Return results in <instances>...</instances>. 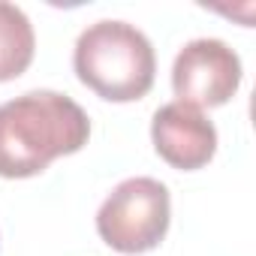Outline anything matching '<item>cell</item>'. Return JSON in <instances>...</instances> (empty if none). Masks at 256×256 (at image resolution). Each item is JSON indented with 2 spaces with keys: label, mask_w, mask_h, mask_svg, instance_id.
<instances>
[{
  "label": "cell",
  "mask_w": 256,
  "mask_h": 256,
  "mask_svg": "<svg viewBox=\"0 0 256 256\" xmlns=\"http://www.w3.org/2000/svg\"><path fill=\"white\" fill-rule=\"evenodd\" d=\"M84 108L58 90H28L0 106V178H30L88 145Z\"/></svg>",
  "instance_id": "1"
},
{
  "label": "cell",
  "mask_w": 256,
  "mask_h": 256,
  "mask_svg": "<svg viewBox=\"0 0 256 256\" xmlns=\"http://www.w3.org/2000/svg\"><path fill=\"white\" fill-rule=\"evenodd\" d=\"M82 84L108 102H133L154 88L157 54L151 40L126 22L102 18L82 30L72 52Z\"/></svg>",
  "instance_id": "2"
},
{
  "label": "cell",
  "mask_w": 256,
  "mask_h": 256,
  "mask_svg": "<svg viewBox=\"0 0 256 256\" xmlns=\"http://www.w3.org/2000/svg\"><path fill=\"white\" fill-rule=\"evenodd\" d=\"M172 220V199L166 184L157 178H126L120 181L96 211L100 238L118 253H148L154 250Z\"/></svg>",
  "instance_id": "3"
},
{
  "label": "cell",
  "mask_w": 256,
  "mask_h": 256,
  "mask_svg": "<svg viewBox=\"0 0 256 256\" xmlns=\"http://www.w3.org/2000/svg\"><path fill=\"white\" fill-rule=\"evenodd\" d=\"M241 84V58L223 40H193L172 64V90L193 108L226 106Z\"/></svg>",
  "instance_id": "4"
},
{
  "label": "cell",
  "mask_w": 256,
  "mask_h": 256,
  "mask_svg": "<svg viewBox=\"0 0 256 256\" xmlns=\"http://www.w3.org/2000/svg\"><path fill=\"white\" fill-rule=\"evenodd\" d=\"M151 142L160 160H166L172 169L196 172L217 154V126L199 108L175 100L154 112Z\"/></svg>",
  "instance_id": "5"
},
{
  "label": "cell",
  "mask_w": 256,
  "mask_h": 256,
  "mask_svg": "<svg viewBox=\"0 0 256 256\" xmlns=\"http://www.w3.org/2000/svg\"><path fill=\"white\" fill-rule=\"evenodd\" d=\"M36 52V36L30 18L16 6L0 0V82L18 78Z\"/></svg>",
  "instance_id": "6"
}]
</instances>
